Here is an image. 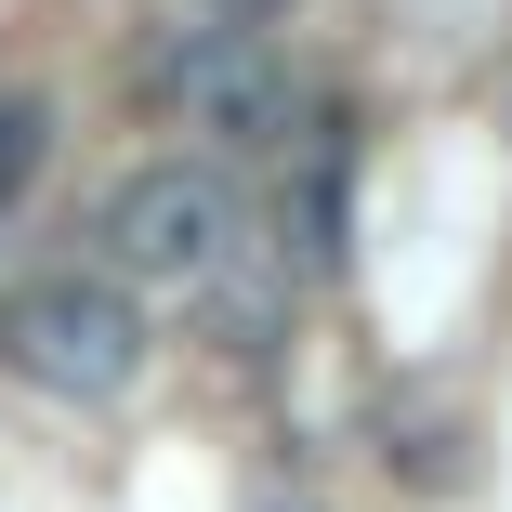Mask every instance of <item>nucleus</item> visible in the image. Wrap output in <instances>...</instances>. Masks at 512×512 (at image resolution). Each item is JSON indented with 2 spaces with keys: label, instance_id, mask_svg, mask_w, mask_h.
I'll use <instances>...</instances> for the list:
<instances>
[{
  "label": "nucleus",
  "instance_id": "obj_4",
  "mask_svg": "<svg viewBox=\"0 0 512 512\" xmlns=\"http://www.w3.org/2000/svg\"><path fill=\"white\" fill-rule=\"evenodd\" d=\"M184 302H197V316H211V329H224L237 355H263V329L289 316V250H250V237H237V250H224L211 276H197Z\"/></svg>",
  "mask_w": 512,
  "mask_h": 512
},
{
  "label": "nucleus",
  "instance_id": "obj_2",
  "mask_svg": "<svg viewBox=\"0 0 512 512\" xmlns=\"http://www.w3.org/2000/svg\"><path fill=\"white\" fill-rule=\"evenodd\" d=\"M92 237H106V276L119 289H197L250 237V211H237L224 158H145V171H119V197H106Z\"/></svg>",
  "mask_w": 512,
  "mask_h": 512
},
{
  "label": "nucleus",
  "instance_id": "obj_1",
  "mask_svg": "<svg viewBox=\"0 0 512 512\" xmlns=\"http://www.w3.org/2000/svg\"><path fill=\"white\" fill-rule=\"evenodd\" d=\"M0 368L66 394V407H106L145 381V302L106 276V263H66V276H27L0 302Z\"/></svg>",
  "mask_w": 512,
  "mask_h": 512
},
{
  "label": "nucleus",
  "instance_id": "obj_6",
  "mask_svg": "<svg viewBox=\"0 0 512 512\" xmlns=\"http://www.w3.org/2000/svg\"><path fill=\"white\" fill-rule=\"evenodd\" d=\"M211 14H224V27H263V14H289V0H211Z\"/></svg>",
  "mask_w": 512,
  "mask_h": 512
},
{
  "label": "nucleus",
  "instance_id": "obj_5",
  "mask_svg": "<svg viewBox=\"0 0 512 512\" xmlns=\"http://www.w3.org/2000/svg\"><path fill=\"white\" fill-rule=\"evenodd\" d=\"M40 145H53V106H40V92H0V197H27Z\"/></svg>",
  "mask_w": 512,
  "mask_h": 512
},
{
  "label": "nucleus",
  "instance_id": "obj_3",
  "mask_svg": "<svg viewBox=\"0 0 512 512\" xmlns=\"http://www.w3.org/2000/svg\"><path fill=\"white\" fill-rule=\"evenodd\" d=\"M158 106L211 145V158H276L302 132V92H289V53L263 27H197L158 53Z\"/></svg>",
  "mask_w": 512,
  "mask_h": 512
}]
</instances>
